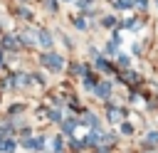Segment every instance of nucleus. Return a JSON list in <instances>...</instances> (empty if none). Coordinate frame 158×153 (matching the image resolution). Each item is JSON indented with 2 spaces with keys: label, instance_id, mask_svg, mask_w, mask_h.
I'll return each instance as SVG.
<instances>
[{
  "label": "nucleus",
  "instance_id": "obj_1",
  "mask_svg": "<svg viewBox=\"0 0 158 153\" xmlns=\"http://www.w3.org/2000/svg\"><path fill=\"white\" fill-rule=\"evenodd\" d=\"M42 64H47V67H52V69L57 72V69H62L64 59H62V57H57V54H44V57H42Z\"/></svg>",
  "mask_w": 158,
  "mask_h": 153
},
{
  "label": "nucleus",
  "instance_id": "obj_2",
  "mask_svg": "<svg viewBox=\"0 0 158 153\" xmlns=\"http://www.w3.org/2000/svg\"><path fill=\"white\" fill-rule=\"evenodd\" d=\"M94 91H96L99 99H109V94H111V84H96Z\"/></svg>",
  "mask_w": 158,
  "mask_h": 153
},
{
  "label": "nucleus",
  "instance_id": "obj_3",
  "mask_svg": "<svg viewBox=\"0 0 158 153\" xmlns=\"http://www.w3.org/2000/svg\"><path fill=\"white\" fill-rule=\"evenodd\" d=\"M40 42H42L44 47H49V44H52V39H49V35H47V32H40Z\"/></svg>",
  "mask_w": 158,
  "mask_h": 153
},
{
  "label": "nucleus",
  "instance_id": "obj_4",
  "mask_svg": "<svg viewBox=\"0 0 158 153\" xmlns=\"http://www.w3.org/2000/svg\"><path fill=\"white\" fill-rule=\"evenodd\" d=\"M74 123H77V121H72V118H69V121H64V126H62V131H64V133H72V128H74Z\"/></svg>",
  "mask_w": 158,
  "mask_h": 153
},
{
  "label": "nucleus",
  "instance_id": "obj_5",
  "mask_svg": "<svg viewBox=\"0 0 158 153\" xmlns=\"http://www.w3.org/2000/svg\"><path fill=\"white\" fill-rule=\"evenodd\" d=\"M148 143H158V131H151L148 133Z\"/></svg>",
  "mask_w": 158,
  "mask_h": 153
},
{
  "label": "nucleus",
  "instance_id": "obj_6",
  "mask_svg": "<svg viewBox=\"0 0 158 153\" xmlns=\"http://www.w3.org/2000/svg\"><path fill=\"white\" fill-rule=\"evenodd\" d=\"M96 67H99V69H104V72H109V64H106L104 59H96Z\"/></svg>",
  "mask_w": 158,
  "mask_h": 153
},
{
  "label": "nucleus",
  "instance_id": "obj_7",
  "mask_svg": "<svg viewBox=\"0 0 158 153\" xmlns=\"http://www.w3.org/2000/svg\"><path fill=\"white\" fill-rule=\"evenodd\" d=\"M0 148H2V151H12V141H2Z\"/></svg>",
  "mask_w": 158,
  "mask_h": 153
},
{
  "label": "nucleus",
  "instance_id": "obj_8",
  "mask_svg": "<svg viewBox=\"0 0 158 153\" xmlns=\"http://www.w3.org/2000/svg\"><path fill=\"white\" fill-rule=\"evenodd\" d=\"M109 118H111V121H116V118H118V111H116V109H111V111H109Z\"/></svg>",
  "mask_w": 158,
  "mask_h": 153
},
{
  "label": "nucleus",
  "instance_id": "obj_9",
  "mask_svg": "<svg viewBox=\"0 0 158 153\" xmlns=\"http://www.w3.org/2000/svg\"><path fill=\"white\" fill-rule=\"evenodd\" d=\"M52 121H62V114L59 111H52Z\"/></svg>",
  "mask_w": 158,
  "mask_h": 153
},
{
  "label": "nucleus",
  "instance_id": "obj_10",
  "mask_svg": "<svg viewBox=\"0 0 158 153\" xmlns=\"http://www.w3.org/2000/svg\"><path fill=\"white\" fill-rule=\"evenodd\" d=\"M133 2H136L138 7H146V0H133Z\"/></svg>",
  "mask_w": 158,
  "mask_h": 153
}]
</instances>
